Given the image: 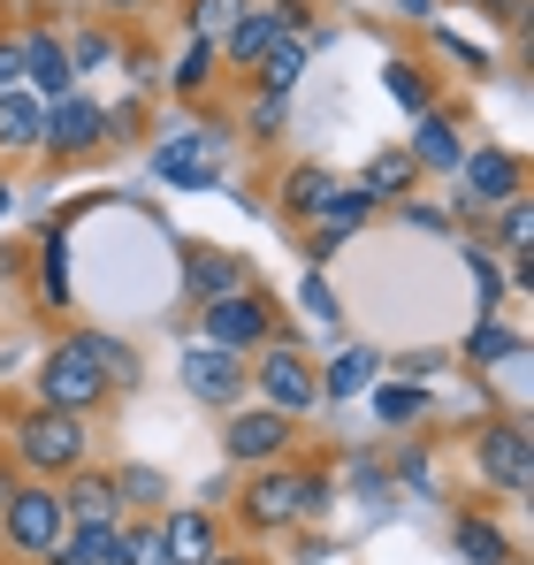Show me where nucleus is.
I'll return each instance as SVG.
<instances>
[{
  "mask_svg": "<svg viewBox=\"0 0 534 565\" xmlns=\"http://www.w3.org/2000/svg\"><path fill=\"white\" fill-rule=\"evenodd\" d=\"M99 360H92V337H77V344H54L46 352V367H39V390H46V405L54 413H85L92 397H99Z\"/></svg>",
  "mask_w": 534,
  "mask_h": 565,
  "instance_id": "obj_1",
  "label": "nucleus"
},
{
  "mask_svg": "<svg viewBox=\"0 0 534 565\" xmlns=\"http://www.w3.org/2000/svg\"><path fill=\"white\" fill-rule=\"evenodd\" d=\"M15 444H23L31 467H77V459H85V428H77V413H54V405L31 413Z\"/></svg>",
  "mask_w": 534,
  "mask_h": 565,
  "instance_id": "obj_2",
  "label": "nucleus"
},
{
  "mask_svg": "<svg viewBox=\"0 0 534 565\" xmlns=\"http://www.w3.org/2000/svg\"><path fill=\"white\" fill-rule=\"evenodd\" d=\"M260 337H267V306H260V298L229 290V298L206 306V344H214V352H253Z\"/></svg>",
  "mask_w": 534,
  "mask_h": 565,
  "instance_id": "obj_3",
  "label": "nucleus"
},
{
  "mask_svg": "<svg viewBox=\"0 0 534 565\" xmlns=\"http://www.w3.org/2000/svg\"><path fill=\"white\" fill-rule=\"evenodd\" d=\"M8 535H15V551H39V558H46V551L70 535V512H62L46 489H23V497L8 504Z\"/></svg>",
  "mask_w": 534,
  "mask_h": 565,
  "instance_id": "obj_4",
  "label": "nucleus"
},
{
  "mask_svg": "<svg viewBox=\"0 0 534 565\" xmlns=\"http://www.w3.org/2000/svg\"><path fill=\"white\" fill-rule=\"evenodd\" d=\"M260 390H267V413H306L313 397H321V382H313V367L298 360V352H267V367H260Z\"/></svg>",
  "mask_w": 534,
  "mask_h": 565,
  "instance_id": "obj_5",
  "label": "nucleus"
},
{
  "mask_svg": "<svg viewBox=\"0 0 534 565\" xmlns=\"http://www.w3.org/2000/svg\"><path fill=\"white\" fill-rule=\"evenodd\" d=\"M458 169H466V206H504V199H520V161L512 153H496V146H481V153H458Z\"/></svg>",
  "mask_w": 534,
  "mask_h": 565,
  "instance_id": "obj_6",
  "label": "nucleus"
},
{
  "mask_svg": "<svg viewBox=\"0 0 534 565\" xmlns=\"http://www.w3.org/2000/svg\"><path fill=\"white\" fill-rule=\"evenodd\" d=\"M99 130H107V115L92 107V99H54L46 107V130H39V146H62V153H85V146H99Z\"/></svg>",
  "mask_w": 534,
  "mask_h": 565,
  "instance_id": "obj_7",
  "label": "nucleus"
},
{
  "mask_svg": "<svg viewBox=\"0 0 534 565\" xmlns=\"http://www.w3.org/2000/svg\"><path fill=\"white\" fill-rule=\"evenodd\" d=\"M237 352H214V344H199V352H183V390L191 397H206V405H229L237 397Z\"/></svg>",
  "mask_w": 534,
  "mask_h": 565,
  "instance_id": "obj_8",
  "label": "nucleus"
},
{
  "mask_svg": "<svg viewBox=\"0 0 534 565\" xmlns=\"http://www.w3.org/2000/svg\"><path fill=\"white\" fill-rule=\"evenodd\" d=\"M214 153H222V138H214V130H183L177 146H161V153H153V169H161V177H177V184H214Z\"/></svg>",
  "mask_w": 534,
  "mask_h": 565,
  "instance_id": "obj_9",
  "label": "nucleus"
},
{
  "mask_svg": "<svg viewBox=\"0 0 534 565\" xmlns=\"http://www.w3.org/2000/svg\"><path fill=\"white\" fill-rule=\"evenodd\" d=\"M290 39V8H245V23H229V54L237 62H267Z\"/></svg>",
  "mask_w": 534,
  "mask_h": 565,
  "instance_id": "obj_10",
  "label": "nucleus"
},
{
  "mask_svg": "<svg viewBox=\"0 0 534 565\" xmlns=\"http://www.w3.org/2000/svg\"><path fill=\"white\" fill-rule=\"evenodd\" d=\"M290 444V420L282 413H237L229 420V459H275Z\"/></svg>",
  "mask_w": 534,
  "mask_h": 565,
  "instance_id": "obj_11",
  "label": "nucleus"
},
{
  "mask_svg": "<svg viewBox=\"0 0 534 565\" xmlns=\"http://www.w3.org/2000/svg\"><path fill=\"white\" fill-rule=\"evenodd\" d=\"M54 551H62V565H130V535L122 527H77Z\"/></svg>",
  "mask_w": 534,
  "mask_h": 565,
  "instance_id": "obj_12",
  "label": "nucleus"
},
{
  "mask_svg": "<svg viewBox=\"0 0 534 565\" xmlns=\"http://www.w3.org/2000/svg\"><path fill=\"white\" fill-rule=\"evenodd\" d=\"M313 497H321L313 481H290V473H267L260 489H253V520H260V527H282V520H290L298 504H313Z\"/></svg>",
  "mask_w": 534,
  "mask_h": 565,
  "instance_id": "obj_13",
  "label": "nucleus"
},
{
  "mask_svg": "<svg viewBox=\"0 0 534 565\" xmlns=\"http://www.w3.org/2000/svg\"><path fill=\"white\" fill-rule=\"evenodd\" d=\"M23 77H31V85H39L46 99H70V85H77L70 54H62L54 39H31V46H23Z\"/></svg>",
  "mask_w": 534,
  "mask_h": 565,
  "instance_id": "obj_14",
  "label": "nucleus"
},
{
  "mask_svg": "<svg viewBox=\"0 0 534 565\" xmlns=\"http://www.w3.org/2000/svg\"><path fill=\"white\" fill-rule=\"evenodd\" d=\"M161 551H169V565H206V558H214V527H206L199 512H169Z\"/></svg>",
  "mask_w": 534,
  "mask_h": 565,
  "instance_id": "obj_15",
  "label": "nucleus"
},
{
  "mask_svg": "<svg viewBox=\"0 0 534 565\" xmlns=\"http://www.w3.org/2000/svg\"><path fill=\"white\" fill-rule=\"evenodd\" d=\"M481 473L504 481V489H527V436H520V428H496V436L481 444Z\"/></svg>",
  "mask_w": 534,
  "mask_h": 565,
  "instance_id": "obj_16",
  "label": "nucleus"
},
{
  "mask_svg": "<svg viewBox=\"0 0 534 565\" xmlns=\"http://www.w3.org/2000/svg\"><path fill=\"white\" fill-rule=\"evenodd\" d=\"M39 130H46V107L39 99H23V93H0V146H39Z\"/></svg>",
  "mask_w": 534,
  "mask_h": 565,
  "instance_id": "obj_17",
  "label": "nucleus"
},
{
  "mask_svg": "<svg viewBox=\"0 0 534 565\" xmlns=\"http://www.w3.org/2000/svg\"><path fill=\"white\" fill-rule=\"evenodd\" d=\"M313 214H321V237L337 245V237H352L359 222H366V191H344V184H329V199H321Z\"/></svg>",
  "mask_w": 534,
  "mask_h": 565,
  "instance_id": "obj_18",
  "label": "nucleus"
},
{
  "mask_svg": "<svg viewBox=\"0 0 534 565\" xmlns=\"http://www.w3.org/2000/svg\"><path fill=\"white\" fill-rule=\"evenodd\" d=\"M183 282H191V290L214 306V298H229V290H237V260H222V253H199V260L183 268Z\"/></svg>",
  "mask_w": 534,
  "mask_h": 565,
  "instance_id": "obj_19",
  "label": "nucleus"
},
{
  "mask_svg": "<svg viewBox=\"0 0 534 565\" xmlns=\"http://www.w3.org/2000/svg\"><path fill=\"white\" fill-rule=\"evenodd\" d=\"M458 551L473 565H504V535H496L489 520H458Z\"/></svg>",
  "mask_w": 534,
  "mask_h": 565,
  "instance_id": "obj_20",
  "label": "nucleus"
},
{
  "mask_svg": "<svg viewBox=\"0 0 534 565\" xmlns=\"http://www.w3.org/2000/svg\"><path fill=\"white\" fill-rule=\"evenodd\" d=\"M366 382H374V352L359 344V352H344V360L329 367V397H359Z\"/></svg>",
  "mask_w": 534,
  "mask_h": 565,
  "instance_id": "obj_21",
  "label": "nucleus"
},
{
  "mask_svg": "<svg viewBox=\"0 0 534 565\" xmlns=\"http://www.w3.org/2000/svg\"><path fill=\"white\" fill-rule=\"evenodd\" d=\"M413 153H420L428 169H458V130H450V122H420Z\"/></svg>",
  "mask_w": 534,
  "mask_h": 565,
  "instance_id": "obj_22",
  "label": "nucleus"
},
{
  "mask_svg": "<svg viewBox=\"0 0 534 565\" xmlns=\"http://www.w3.org/2000/svg\"><path fill=\"white\" fill-rule=\"evenodd\" d=\"M70 504H77V520H85V527H115V489H107V481H77V497H70Z\"/></svg>",
  "mask_w": 534,
  "mask_h": 565,
  "instance_id": "obj_23",
  "label": "nucleus"
},
{
  "mask_svg": "<svg viewBox=\"0 0 534 565\" xmlns=\"http://www.w3.org/2000/svg\"><path fill=\"white\" fill-rule=\"evenodd\" d=\"M237 15H245V0H191V31H199V39H214V31L229 39Z\"/></svg>",
  "mask_w": 534,
  "mask_h": 565,
  "instance_id": "obj_24",
  "label": "nucleus"
},
{
  "mask_svg": "<svg viewBox=\"0 0 534 565\" xmlns=\"http://www.w3.org/2000/svg\"><path fill=\"white\" fill-rule=\"evenodd\" d=\"M298 77H306V46H290V39H282V46L267 54V93L282 99L290 85H298Z\"/></svg>",
  "mask_w": 534,
  "mask_h": 565,
  "instance_id": "obj_25",
  "label": "nucleus"
},
{
  "mask_svg": "<svg viewBox=\"0 0 534 565\" xmlns=\"http://www.w3.org/2000/svg\"><path fill=\"white\" fill-rule=\"evenodd\" d=\"M413 184V161H405V153H389V161H374V169H366V199H382V191H405Z\"/></svg>",
  "mask_w": 534,
  "mask_h": 565,
  "instance_id": "obj_26",
  "label": "nucleus"
},
{
  "mask_svg": "<svg viewBox=\"0 0 534 565\" xmlns=\"http://www.w3.org/2000/svg\"><path fill=\"white\" fill-rule=\"evenodd\" d=\"M389 99H397L405 115H420V107H428V85H420V70H405V62H389Z\"/></svg>",
  "mask_w": 534,
  "mask_h": 565,
  "instance_id": "obj_27",
  "label": "nucleus"
},
{
  "mask_svg": "<svg viewBox=\"0 0 534 565\" xmlns=\"http://www.w3.org/2000/svg\"><path fill=\"white\" fill-rule=\"evenodd\" d=\"M466 352H473V360H512V352H520V337H512V329H473V337H466Z\"/></svg>",
  "mask_w": 534,
  "mask_h": 565,
  "instance_id": "obj_28",
  "label": "nucleus"
},
{
  "mask_svg": "<svg viewBox=\"0 0 534 565\" xmlns=\"http://www.w3.org/2000/svg\"><path fill=\"white\" fill-rule=\"evenodd\" d=\"M504 237H512V253H527V237H534V206L527 199H504Z\"/></svg>",
  "mask_w": 534,
  "mask_h": 565,
  "instance_id": "obj_29",
  "label": "nucleus"
},
{
  "mask_svg": "<svg viewBox=\"0 0 534 565\" xmlns=\"http://www.w3.org/2000/svg\"><path fill=\"white\" fill-rule=\"evenodd\" d=\"M321 199H329V177H321V169H306V177H290V206H298V214H313Z\"/></svg>",
  "mask_w": 534,
  "mask_h": 565,
  "instance_id": "obj_30",
  "label": "nucleus"
},
{
  "mask_svg": "<svg viewBox=\"0 0 534 565\" xmlns=\"http://www.w3.org/2000/svg\"><path fill=\"white\" fill-rule=\"evenodd\" d=\"M420 405H428L420 390H382V397H374V413H382V420H413Z\"/></svg>",
  "mask_w": 534,
  "mask_h": 565,
  "instance_id": "obj_31",
  "label": "nucleus"
},
{
  "mask_svg": "<svg viewBox=\"0 0 534 565\" xmlns=\"http://www.w3.org/2000/svg\"><path fill=\"white\" fill-rule=\"evenodd\" d=\"M177 85H206V39H191V54H183Z\"/></svg>",
  "mask_w": 534,
  "mask_h": 565,
  "instance_id": "obj_32",
  "label": "nucleus"
},
{
  "mask_svg": "<svg viewBox=\"0 0 534 565\" xmlns=\"http://www.w3.org/2000/svg\"><path fill=\"white\" fill-rule=\"evenodd\" d=\"M130 565H169V551H161V535H130Z\"/></svg>",
  "mask_w": 534,
  "mask_h": 565,
  "instance_id": "obj_33",
  "label": "nucleus"
},
{
  "mask_svg": "<svg viewBox=\"0 0 534 565\" xmlns=\"http://www.w3.org/2000/svg\"><path fill=\"white\" fill-rule=\"evenodd\" d=\"M107 54H115V46H107V39H77V54H70V70H77V62H85V70H99V62H107Z\"/></svg>",
  "mask_w": 534,
  "mask_h": 565,
  "instance_id": "obj_34",
  "label": "nucleus"
},
{
  "mask_svg": "<svg viewBox=\"0 0 534 565\" xmlns=\"http://www.w3.org/2000/svg\"><path fill=\"white\" fill-rule=\"evenodd\" d=\"M15 77H23V46H0V93H15Z\"/></svg>",
  "mask_w": 534,
  "mask_h": 565,
  "instance_id": "obj_35",
  "label": "nucleus"
},
{
  "mask_svg": "<svg viewBox=\"0 0 534 565\" xmlns=\"http://www.w3.org/2000/svg\"><path fill=\"white\" fill-rule=\"evenodd\" d=\"M306 306H313V321H337V306H329V290H321V276H306Z\"/></svg>",
  "mask_w": 534,
  "mask_h": 565,
  "instance_id": "obj_36",
  "label": "nucleus"
},
{
  "mask_svg": "<svg viewBox=\"0 0 534 565\" xmlns=\"http://www.w3.org/2000/svg\"><path fill=\"white\" fill-rule=\"evenodd\" d=\"M473 290H481V306H489V298H496V268H489V260H481V253H473Z\"/></svg>",
  "mask_w": 534,
  "mask_h": 565,
  "instance_id": "obj_37",
  "label": "nucleus"
},
{
  "mask_svg": "<svg viewBox=\"0 0 534 565\" xmlns=\"http://www.w3.org/2000/svg\"><path fill=\"white\" fill-rule=\"evenodd\" d=\"M0 214H8V184H0Z\"/></svg>",
  "mask_w": 534,
  "mask_h": 565,
  "instance_id": "obj_38",
  "label": "nucleus"
},
{
  "mask_svg": "<svg viewBox=\"0 0 534 565\" xmlns=\"http://www.w3.org/2000/svg\"><path fill=\"white\" fill-rule=\"evenodd\" d=\"M206 565H237V558H206Z\"/></svg>",
  "mask_w": 534,
  "mask_h": 565,
  "instance_id": "obj_39",
  "label": "nucleus"
},
{
  "mask_svg": "<svg viewBox=\"0 0 534 565\" xmlns=\"http://www.w3.org/2000/svg\"><path fill=\"white\" fill-rule=\"evenodd\" d=\"M496 8H504V15H512V0H496Z\"/></svg>",
  "mask_w": 534,
  "mask_h": 565,
  "instance_id": "obj_40",
  "label": "nucleus"
}]
</instances>
